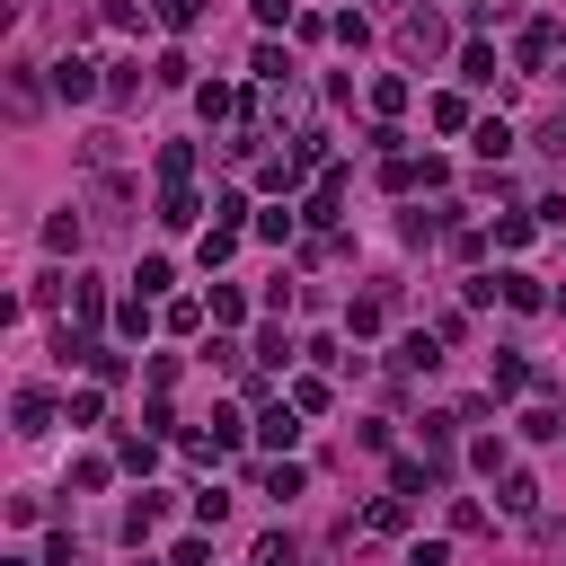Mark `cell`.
<instances>
[{"label": "cell", "mask_w": 566, "mask_h": 566, "mask_svg": "<svg viewBox=\"0 0 566 566\" xmlns=\"http://www.w3.org/2000/svg\"><path fill=\"white\" fill-rule=\"evenodd\" d=\"M443 45H452V36H443V19H434V10H416V19H398V53H407V62H434Z\"/></svg>", "instance_id": "obj_1"}, {"label": "cell", "mask_w": 566, "mask_h": 566, "mask_svg": "<svg viewBox=\"0 0 566 566\" xmlns=\"http://www.w3.org/2000/svg\"><path fill=\"white\" fill-rule=\"evenodd\" d=\"M257 434H266L274 452H293V443H302V407H293V398H283V407H266V416H257Z\"/></svg>", "instance_id": "obj_2"}, {"label": "cell", "mask_w": 566, "mask_h": 566, "mask_svg": "<svg viewBox=\"0 0 566 566\" xmlns=\"http://www.w3.org/2000/svg\"><path fill=\"white\" fill-rule=\"evenodd\" d=\"M53 89H62V98H98V62L62 53V62H53Z\"/></svg>", "instance_id": "obj_3"}, {"label": "cell", "mask_w": 566, "mask_h": 566, "mask_svg": "<svg viewBox=\"0 0 566 566\" xmlns=\"http://www.w3.org/2000/svg\"><path fill=\"white\" fill-rule=\"evenodd\" d=\"M514 53H522V71H540V62H549V53H557V27H549V19H531V27H522V45H514Z\"/></svg>", "instance_id": "obj_4"}, {"label": "cell", "mask_w": 566, "mask_h": 566, "mask_svg": "<svg viewBox=\"0 0 566 566\" xmlns=\"http://www.w3.org/2000/svg\"><path fill=\"white\" fill-rule=\"evenodd\" d=\"M10 416H19V434H45V424H53V398H45V390H19Z\"/></svg>", "instance_id": "obj_5"}, {"label": "cell", "mask_w": 566, "mask_h": 566, "mask_svg": "<svg viewBox=\"0 0 566 566\" xmlns=\"http://www.w3.org/2000/svg\"><path fill=\"white\" fill-rule=\"evenodd\" d=\"M195 212H204V204H195V186H169V195H160V222H169V231H186Z\"/></svg>", "instance_id": "obj_6"}, {"label": "cell", "mask_w": 566, "mask_h": 566, "mask_svg": "<svg viewBox=\"0 0 566 566\" xmlns=\"http://www.w3.org/2000/svg\"><path fill=\"white\" fill-rule=\"evenodd\" d=\"M434 364H443L434 336H407V345H398V372H434Z\"/></svg>", "instance_id": "obj_7"}, {"label": "cell", "mask_w": 566, "mask_h": 566, "mask_svg": "<svg viewBox=\"0 0 566 566\" xmlns=\"http://www.w3.org/2000/svg\"><path fill=\"white\" fill-rule=\"evenodd\" d=\"M98 310H107V293H98V283H89V274H71V319H81V328H89Z\"/></svg>", "instance_id": "obj_8"}, {"label": "cell", "mask_w": 566, "mask_h": 566, "mask_svg": "<svg viewBox=\"0 0 566 566\" xmlns=\"http://www.w3.org/2000/svg\"><path fill=\"white\" fill-rule=\"evenodd\" d=\"M381 310H390V293H364V302L345 310V328H354V336H372V328H381Z\"/></svg>", "instance_id": "obj_9"}, {"label": "cell", "mask_w": 566, "mask_h": 566, "mask_svg": "<svg viewBox=\"0 0 566 566\" xmlns=\"http://www.w3.org/2000/svg\"><path fill=\"white\" fill-rule=\"evenodd\" d=\"M10 107H19V115H36V107H45V89H36V71H27V62L10 71Z\"/></svg>", "instance_id": "obj_10"}, {"label": "cell", "mask_w": 566, "mask_h": 566, "mask_svg": "<svg viewBox=\"0 0 566 566\" xmlns=\"http://www.w3.org/2000/svg\"><path fill=\"white\" fill-rule=\"evenodd\" d=\"M495 390H505V398L531 390V364H522V354H495Z\"/></svg>", "instance_id": "obj_11"}, {"label": "cell", "mask_w": 566, "mask_h": 566, "mask_svg": "<svg viewBox=\"0 0 566 566\" xmlns=\"http://www.w3.org/2000/svg\"><path fill=\"white\" fill-rule=\"evenodd\" d=\"M505 302H514V310H549V293H540L531 274H505Z\"/></svg>", "instance_id": "obj_12"}, {"label": "cell", "mask_w": 566, "mask_h": 566, "mask_svg": "<svg viewBox=\"0 0 566 566\" xmlns=\"http://www.w3.org/2000/svg\"><path fill=\"white\" fill-rule=\"evenodd\" d=\"M531 505H540V487H531L522 469H505V514H531Z\"/></svg>", "instance_id": "obj_13"}, {"label": "cell", "mask_w": 566, "mask_h": 566, "mask_svg": "<svg viewBox=\"0 0 566 566\" xmlns=\"http://www.w3.org/2000/svg\"><path fill=\"white\" fill-rule=\"evenodd\" d=\"M364 522H372V531H407V495H381V505H372Z\"/></svg>", "instance_id": "obj_14"}, {"label": "cell", "mask_w": 566, "mask_h": 566, "mask_svg": "<svg viewBox=\"0 0 566 566\" xmlns=\"http://www.w3.org/2000/svg\"><path fill=\"white\" fill-rule=\"evenodd\" d=\"M160 177H169V186H186V177H195V151H186V142H169V151H160Z\"/></svg>", "instance_id": "obj_15"}, {"label": "cell", "mask_w": 566, "mask_h": 566, "mask_svg": "<svg viewBox=\"0 0 566 566\" xmlns=\"http://www.w3.org/2000/svg\"><path fill=\"white\" fill-rule=\"evenodd\" d=\"M151 522H160V495H142V505L124 514V540H151Z\"/></svg>", "instance_id": "obj_16"}, {"label": "cell", "mask_w": 566, "mask_h": 566, "mask_svg": "<svg viewBox=\"0 0 566 566\" xmlns=\"http://www.w3.org/2000/svg\"><path fill=\"white\" fill-rule=\"evenodd\" d=\"M257 566H302V549H293V540L274 531V540H257Z\"/></svg>", "instance_id": "obj_17"}, {"label": "cell", "mask_w": 566, "mask_h": 566, "mask_svg": "<svg viewBox=\"0 0 566 566\" xmlns=\"http://www.w3.org/2000/svg\"><path fill=\"white\" fill-rule=\"evenodd\" d=\"M372 107H381V115H398V107H407V81H390V71H381V81H372Z\"/></svg>", "instance_id": "obj_18"}, {"label": "cell", "mask_w": 566, "mask_h": 566, "mask_svg": "<svg viewBox=\"0 0 566 566\" xmlns=\"http://www.w3.org/2000/svg\"><path fill=\"white\" fill-rule=\"evenodd\" d=\"M160 19H169V27H195V19H204V0H160Z\"/></svg>", "instance_id": "obj_19"}, {"label": "cell", "mask_w": 566, "mask_h": 566, "mask_svg": "<svg viewBox=\"0 0 566 566\" xmlns=\"http://www.w3.org/2000/svg\"><path fill=\"white\" fill-rule=\"evenodd\" d=\"M549 151H566V115H557V124H549Z\"/></svg>", "instance_id": "obj_20"}]
</instances>
